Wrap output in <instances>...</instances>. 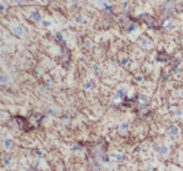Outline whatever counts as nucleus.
<instances>
[{
	"instance_id": "nucleus-2",
	"label": "nucleus",
	"mask_w": 183,
	"mask_h": 171,
	"mask_svg": "<svg viewBox=\"0 0 183 171\" xmlns=\"http://www.w3.org/2000/svg\"><path fill=\"white\" fill-rule=\"evenodd\" d=\"M30 19L34 20L35 23H40V21L43 20V18H41V15H40L39 11H32V13H30Z\"/></svg>"
},
{
	"instance_id": "nucleus-18",
	"label": "nucleus",
	"mask_w": 183,
	"mask_h": 171,
	"mask_svg": "<svg viewBox=\"0 0 183 171\" xmlns=\"http://www.w3.org/2000/svg\"><path fill=\"white\" fill-rule=\"evenodd\" d=\"M0 10H1V11H4V10H5V5H4V3H1V4H0Z\"/></svg>"
},
{
	"instance_id": "nucleus-21",
	"label": "nucleus",
	"mask_w": 183,
	"mask_h": 171,
	"mask_svg": "<svg viewBox=\"0 0 183 171\" xmlns=\"http://www.w3.org/2000/svg\"><path fill=\"white\" fill-rule=\"evenodd\" d=\"M18 4H21V3H24V0H15Z\"/></svg>"
},
{
	"instance_id": "nucleus-16",
	"label": "nucleus",
	"mask_w": 183,
	"mask_h": 171,
	"mask_svg": "<svg viewBox=\"0 0 183 171\" xmlns=\"http://www.w3.org/2000/svg\"><path fill=\"white\" fill-rule=\"evenodd\" d=\"M125 129H127V122H123L120 125V130H125Z\"/></svg>"
},
{
	"instance_id": "nucleus-14",
	"label": "nucleus",
	"mask_w": 183,
	"mask_h": 171,
	"mask_svg": "<svg viewBox=\"0 0 183 171\" xmlns=\"http://www.w3.org/2000/svg\"><path fill=\"white\" fill-rule=\"evenodd\" d=\"M182 115H183L182 110H177V111H176V116H182Z\"/></svg>"
},
{
	"instance_id": "nucleus-1",
	"label": "nucleus",
	"mask_w": 183,
	"mask_h": 171,
	"mask_svg": "<svg viewBox=\"0 0 183 171\" xmlns=\"http://www.w3.org/2000/svg\"><path fill=\"white\" fill-rule=\"evenodd\" d=\"M11 30H13L14 34H16L18 36H23L24 35V29H23L21 25H14V26H11Z\"/></svg>"
},
{
	"instance_id": "nucleus-24",
	"label": "nucleus",
	"mask_w": 183,
	"mask_h": 171,
	"mask_svg": "<svg viewBox=\"0 0 183 171\" xmlns=\"http://www.w3.org/2000/svg\"><path fill=\"white\" fill-rule=\"evenodd\" d=\"M70 1H72V3H75V1H76V0H70Z\"/></svg>"
},
{
	"instance_id": "nucleus-13",
	"label": "nucleus",
	"mask_w": 183,
	"mask_h": 171,
	"mask_svg": "<svg viewBox=\"0 0 183 171\" xmlns=\"http://www.w3.org/2000/svg\"><path fill=\"white\" fill-rule=\"evenodd\" d=\"M110 157H114L117 160H122L123 159V156L122 155H118V154H110Z\"/></svg>"
},
{
	"instance_id": "nucleus-23",
	"label": "nucleus",
	"mask_w": 183,
	"mask_h": 171,
	"mask_svg": "<svg viewBox=\"0 0 183 171\" xmlns=\"http://www.w3.org/2000/svg\"><path fill=\"white\" fill-rule=\"evenodd\" d=\"M179 95H181V96L183 98V90H182V91H179Z\"/></svg>"
},
{
	"instance_id": "nucleus-10",
	"label": "nucleus",
	"mask_w": 183,
	"mask_h": 171,
	"mask_svg": "<svg viewBox=\"0 0 183 171\" xmlns=\"http://www.w3.org/2000/svg\"><path fill=\"white\" fill-rule=\"evenodd\" d=\"M43 26L44 28H50L51 26V21L50 20H44L43 21Z\"/></svg>"
},
{
	"instance_id": "nucleus-9",
	"label": "nucleus",
	"mask_w": 183,
	"mask_h": 171,
	"mask_svg": "<svg viewBox=\"0 0 183 171\" xmlns=\"http://www.w3.org/2000/svg\"><path fill=\"white\" fill-rule=\"evenodd\" d=\"M8 80H9V79H8V76H6L5 74H3V75L0 76V81H1V84H6Z\"/></svg>"
},
{
	"instance_id": "nucleus-17",
	"label": "nucleus",
	"mask_w": 183,
	"mask_h": 171,
	"mask_svg": "<svg viewBox=\"0 0 183 171\" xmlns=\"http://www.w3.org/2000/svg\"><path fill=\"white\" fill-rule=\"evenodd\" d=\"M120 63H122L123 65H125V64L128 63V59H127V58H124V59H122V61H120Z\"/></svg>"
},
{
	"instance_id": "nucleus-22",
	"label": "nucleus",
	"mask_w": 183,
	"mask_h": 171,
	"mask_svg": "<svg viewBox=\"0 0 183 171\" xmlns=\"http://www.w3.org/2000/svg\"><path fill=\"white\" fill-rule=\"evenodd\" d=\"M137 80H138V81H142L143 79H142V76H138V77H137Z\"/></svg>"
},
{
	"instance_id": "nucleus-4",
	"label": "nucleus",
	"mask_w": 183,
	"mask_h": 171,
	"mask_svg": "<svg viewBox=\"0 0 183 171\" xmlns=\"http://www.w3.org/2000/svg\"><path fill=\"white\" fill-rule=\"evenodd\" d=\"M97 4L99 5V8H103V9H109V4L107 3V0H97Z\"/></svg>"
},
{
	"instance_id": "nucleus-15",
	"label": "nucleus",
	"mask_w": 183,
	"mask_h": 171,
	"mask_svg": "<svg viewBox=\"0 0 183 171\" xmlns=\"http://www.w3.org/2000/svg\"><path fill=\"white\" fill-rule=\"evenodd\" d=\"M45 84H46V86H49V85L51 84V80H50L49 77H46V79H45Z\"/></svg>"
},
{
	"instance_id": "nucleus-19",
	"label": "nucleus",
	"mask_w": 183,
	"mask_h": 171,
	"mask_svg": "<svg viewBox=\"0 0 183 171\" xmlns=\"http://www.w3.org/2000/svg\"><path fill=\"white\" fill-rule=\"evenodd\" d=\"M98 65H97V64H94V65H93V70H95V71H98Z\"/></svg>"
},
{
	"instance_id": "nucleus-12",
	"label": "nucleus",
	"mask_w": 183,
	"mask_h": 171,
	"mask_svg": "<svg viewBox=\"0 0 183 171\" xmlns=\"http://www.w3.org/2000/svg\"><path fill=\"white\" fill-rule=\"evenodd\" d=\"M92 86H93V81H92V80H90V81H87V82L84 84V88H85V89H90Z\"/></svg>"
},
{
	"instance_id": "nucleus-3",
	"label": "nucleus",
	"mask_w": 183,
	"mask_h": 171,
	"mask_svg": "<svg viewBox=\"0 0 183 171\" xmlns=\"http://www.w3.org/2000/svg\"><path fill=\"white\" fill-rule=\"evenodd\" d=\"M169 134L173 135V136H177V135L179 134V130H178V127H177L174 124L169 125Z\"/></svg>"
},
{
	"instance_id": "nucleus-11",
	"label": "nucleus",
	"mask_w": 183,
	"mask_h": 171,
	"mask_svg": "<svg viewBox=\"0 0 183 171\" xmlns=\"http://www.w3.org/2000/svg\"><path fill=\"white\" fill-rule=\"evenodd\" d=\"M75 20H76V23H83V20H84V18H83V15H82V14H79V15H76V18H75Z\"/></svg>"
},
{
	"instance_id": "nucleus-8",
	"label": "nucleus",
	"mask_w": 183,
	"mask_h": 171,
	"mask_svg": "<svg viewBox=\"0 0 183 171\" xmlns=\"http://www.w3.org/2000/svg\"><path fill=\"white\" fill-rule=\"evenodd\" d=\"M159 151L163 154V155H167L168 154V151H169V149H168V146H166V145H163V146H161V149H159Z\"/></svg>"
},
{
	"instance_id": "nucleus-5",
	"label": "nucleus",
	"mask_w": 183,
	"mask_h": 171,
	"mask_svg": "<svg viewBox=\"0 0 183 171\" xmlns=\"http://www.w3.org/2000/svg\"><path fill=\"white\" fill-rule=\"evenodd\" d=\"M139 45H141V46H143V48H148V45H149L148 39H147V37H144V36H142V37L139 39Z\"/></svg>"
},
{
	"instance_id": "nucleus-20",
	"label": "nucleus",
	"mask_w": 183,
	"mask_h": 171,
	"mask_svg": "<svg viewBox=\"0 0 183 171\" xmlns=\"http://www.w3.org/2000/svg\"><path fill=\"white\" fill-rule=\"evenodd\" d=\"M123 8H124V9H127V8H128V3H127V1L123 4Z\"/></svg>"
},
{
	"instance_id": "nucleus-6",
	"label": "nucleus",
	"mask_w": 183,
	"mask_h": 171,
	"mask_svg": "<svg viewBox=\"0 0 183 171\" xmlns=\"http://www.w3.org/2000/svg\"><path fill=\"white\" fill-rule=\"evenodd\" d=\"M10 160H11V159H10V156H9L8 154H4V155H3V164H4L5 166H8V165L10 164Z\"/></svg>"
},
{
	"instance_id": "nucleus-7",
	"label": "nucleus",
	"mask_w": 183,
	"mask_h": 171,
	"mask_svg": "<svg viewBox=\"0 0 183 171\" xmlns=\"http://www.w3.org/2000/svg\"><path fill=\"white\" fill-rule=\"evenodd\" d=\"M3 146H4V149H5V150H9V149L11 147V140H10V139H6V140H4V144H3Z\"/></svg>"
}]
</instances>
